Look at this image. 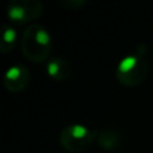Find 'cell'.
<instances>
[{"mask_svg": "<svg viewBox=\"0 0 153 153\" xmlns=\"http://www.w3.org/2000/svg\"><path fill=\"white\" fill-rule=\"evenodd\" d=\"M20 47L24 56L32 62H43L51 51V37L41 24H29L22 35Z\"/></svg>", "mask_w": 153, "mask_h": 153, "instance_id": "cell-1", "label": "cell"}, {"mask_svg": "<svg viewBox=\"0 0 153 153\" xmlns=\"http://www.w3.org/2000/svg\"><path fill=\"white\" fill-rule=\"evenodd\" d=\"M148 74V63L145 57L137 54L124 56L117 65L115 76L117 81L127 87L141 84Z\"/></svg>", "mask_w": 153, "mask_h": 153, "instance_id": "cell-2", "label": "cell"}, {"mask_svg": "<svg viewBox=\"0 0 153 153\" xmlns=\"http://www.w3.org/2000/svg\"><path fill=\"white\" fill-rule=\"evenodd\" d=\"M98 133L79 123H73L66 126L60 133V143L61 146L71 152L79 153L87 149L97 137Z\"/></svg>", "mask_w": 153, "mask_h": 153, "instance_id": "cell-3", "label": "cell"}, {"mask_svg": "<svg viewBox=\"0 0 153 153\" xmlns=\"http://www.w3.org/2000/svg\"><path fill=\"white\" fill-rule=\"evenodd\" d=\"M43 12L39 0H11L6 7V14L16 24H26L37 19Z\"/></svg>", "mask_w": 153, "mask_h": 153, "instance_id": "cell-4", "label": "cell"}, {"mask_svg": "<svg viewBox=\"0 0 153 153\" xmlns=\"http://www.w3.org/2000/svg\"><path fill=\"white\" fill-rule=\"evenodd\" d=\"M30 81V71L20 63L11 66L4 75V85L11 92L24 90Z\"/></svg>", "mask_w": 153, "mask_h": 153, "instance_id": "cell-5", "label": "cell"}, {"mask_svg": "<svg viewBox=\"0 0 153 153\" xmlns=\"http://www.w3.org/2000/svg\"><path fill=\"white\" fill-rule=\"evenodd\" d=\"M47 73L54 80H66L71 75V65L62 57H50L47 62Z\"/></svg>", "mask_w": 153, "mask_h": 153, "instance_id": "cell-6", "label": "cell"}, {"mask_svg": "<svg viewBox=\"0 0 153 153\" xmlns=\"http://www.w3.org/2000/svg\"><path fill=\"white\" fill-rule=\"evenodd\" d=\"M97 142L98 145L105 149V151H112L116 149L121 143V135L115 131L114 129L105 128L100 130L97 135Z\"/></svg>", "mask_w": 153, "mask_h": 153, "instance_id": "cell-7", "label": "cell"}, {"mask_svg": "<svg viewBox=\"0 0 153 153\" xmlns=\"http://www.w3.org/2000/svg\"><path fill=\"white\" fill-rule=\"evenodd\" d=\"M17 42V32L16 30L8 25L2 24L1 25V38H0V51L1 53H10Z\"/></svg>", "mask_w": 153, "mask_h": 153, "instance_id": "cell-8", "label": "cell"}, {"mask_svg": "<svg viewBox=\"0 0 153 153\" xmlns=\"http://www.w3.org/2000/svg\"><path fill=\"white\" fill-rule=\"evenodd\" d=\"M65 6L69 7V8H79L81 5L85 4V0H67V1H61Z\"/></svg>", "mask_w": 153, "mask_h": 153, "instance_id": "cell-9", "label": "cell"}]
</instances>
